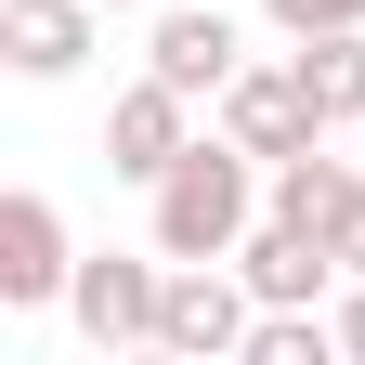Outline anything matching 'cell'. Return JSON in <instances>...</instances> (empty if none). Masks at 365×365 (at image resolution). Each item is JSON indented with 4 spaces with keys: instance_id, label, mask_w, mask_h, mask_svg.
<instances>
[{
    "instance_id": "6da1fadb",
    "label": "cell",
    "mask_w": 365,
    "mask_h": 365,
    "mask_svg": "<svg viewBox=\"0 0 365 365\" xmlns=\"http://www.w3.org/2000/svg\"><path fill=\"white\" fill-rule=\"evenodd\" d=\"M248 170H261V157L235 144V130H196V144L144 182V235H157L170 261H235V248H248V222L274 209Z\"/></svg>"
},
{
    "instance_id": "7a4b0ae2",
    "label": "cell",
    "mask_w": 365,
    "mask_h": 365,
    "mask_svg": "<svg viewBox=\"0 0 365 365\" xmlns=\"http://www.w3.org/2000/svg\"><path fill=\"white\" fill-rule=\"evenodd\" d=\"M248 327H261V287L235 261H170V300H157L170 365H248Z\"/></svg>"
},
{
    "instance_id": "3957f363",
    "label": "cell",
    "mask_w": 365,
    "mask_h": 365,
    "mask_svg": "<svg viewBox=\"0 0 365 365\" xmlns=\"http://www.w3.org/2000/svg\"><path fill=\"white\" fill-rule=\"evenodd\" d=\"M157 300H170V248L157 235L144 248H91L78 287H66V313H78L91 352H157Z\"/></svg>"
},
{
    "instance_id": "277c9868",
    "label": "cell",
    "mask_w": 365,
    "mask_h": 365,
    "mask_svg": "<svg viewBox=\"0 0 365 365\" xmlns=\"http://www.w3.org/2000/svg\"><path fill=\"white\" fill-rule=\"evenodd\" d=\"M78 287V248H66V209L39 196V182H14L0 196V313H39Z\"/></svg>"
},
{
    "instance_id": "5b68a950",
    "label": "cell",
    "mask_w": 365,
    "mask_h": 365,
    "mask_svg": "<svg viewBox=\"0 0 365 365\" xmlns=\"http://www.w3.org/2000/svg\"><path fill=\"white\" fill-rule=\"evenodd\" d=\"M144 66H157L170 91H196V105H222V78L248 66V26L222 14V0H170V14L144 26Z\"/></svg>"
},
{
    "instance_id": "8992f818",
    "label": "cell",
    "mask_w": 365,
    "mask_h": 365,
    "mask_svg": "<svg viewBox=\"0 0 365 365\" xmlns=\"http://www.w3.org/2000/svg\"><path fill=\"white\" fill-rule=\"evenodd\" d=\"M222 130L274 170V157H300V144H327V118H313V91H300V66H235L222 78Z\"/></svg>"
},
{
    "instance_id": "52a82bcc",
    "label": "cell",
    "mask_w": 365,
    "mask_h": 365,
    "mask_svg": "<svg viewBox=\"0 0 365 365\" xmlns=\"http://www.w3.org/2000/svg\"><path fill=\"white\" fill-rule=\"evenodd\" d=\"M182 144H196V91H170V78L144 66V78L105 105V170H118V182H157Z\"/></svg>"
},
{
    "instance_id": "ba28073f",
    "label": "cell",
    "mask_w": 365,
    "mask_h": 365,
    "mask_svg": "<svg viewBox=\"0 0 365 365\" xmlns=\"http://www.w3.org/2000/svg\"><path fill=\"white\" fill-rule=\"evenodd\" d=\"M235 274L261 287V313H327L339 248H327V235H300L287 209H261V222H248V248H235Z\"/></svg>"
},
{
    "instance_id": "9c48e42d",
    "label": "cell",
    "mask_w": 365,
    "mask_h": 365,
    "mask_svg": "<svg viewBox=\"0 0 365 365\" xmlns=\"http://www.w3.org/2000/svg\"><path fill=\"white\" fill-rule=\"evenodd\" d=\"M105 39V0H0V66L14 78H78Z\"/></svg>"
},
{
    "instance_id": "30bf717a",
    "label": "cell",
    "mask_w": 365,
    "mask_h": 365,
    "mask_svg": "<svg viewBox=\"0 0 365 365\" xmlns=\"http://www.w3.org/2000/svg\"><path fill=\"white\" fill-rule=\"evenodd\" d=\"M300 91H313V118L327 130H365V26H327V39H300Z\"/></svg>"
},
{
    "instance_id": "8fae6325",
    "label": "cell",
    "mask_w": 365,
    "mask_h": 365,
    "mask_svg": "<svg viewBox=\"0 0 365 365\" xmlns=\"http://www.w3.org/2000/svg\"><path fill=\"white\" fill-rule=\"evenodd\" d=\"M339 352V313H261L248 327V365H327Z\"/></svg>"
},
{
    "instance_id": "7c38bea8",
    "label": "cell",
    "mask_w": 365,
    "mask_h": 365,
    "mask_svg": "<svg viewBox=\"0 0 365 365\" xmlns=\"http://www.w3.org/2000/svg\"><path fill=\"white\" fill-rule=\"evenodd\" d=\"M287 39H327V26H365V0H261Z\"/></svg>"
},
{
    "instance_id": "4fadbf2b",
    "label": "cell",
    "mask_w": 365,
    "mask_h": 365,
    "mask_svg": "<svg viewBox=\"0 0 365 365\" xmlns=\"http://www.w3.org/2000/svg\"><path fill=\"white\" fill-rule=\"evenodd\" d=\"M327 248H339V274H365V182H352V209H339V235H327Z\"/></svg>"
},
{
    "instance_id": "5bb4252c",
    "label": "cell",
    "mask_w": 365,
    "mask_h": 365,
    "mask_svg": "<svg viewBox=\"0 0 365 365\" xmlns=\"http://www.w3.org/2000/svg\"><path fill=\"white\" fill-rule=\"evenodd\" d=\"M339 352L365 365V274H352V287H339Z\"/></svg>"
},
{
    "instance_id": "9a60e30c",
    "label": "cell",
    "mask_w": 365,
    "mask_h": 365,
    "mask_svg": "<svg viewBox=\"0 0 365 365\" xmlns=\"http://www.w3.org/2000/svg\"><path fill=\"white\" fill-rule=\"evenodd\" d=\"M105 14H144V0H105Z\"/></svg>"
}]
</instances>
